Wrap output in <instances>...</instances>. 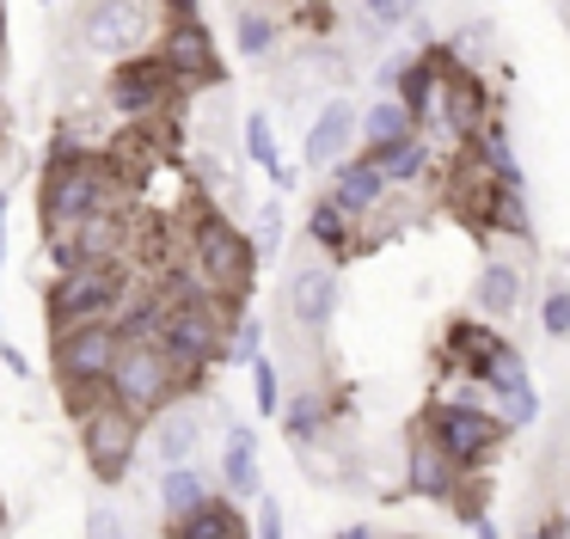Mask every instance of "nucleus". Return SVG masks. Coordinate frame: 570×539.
I'll list each match as a JSON object with an SVG mask.
<instances>
[{"instance_id": "obj_1", "label": "nucleus", "mask_w": 570, "mask_h": 539, "mask_svg": "<svg viewBox=\"0 0 570 539\" xmlns=\"http://www.w3.org/2000/svg\"><path fill=\"white\" fill-rule=\"evenodd\" d=\"M117 208V159L111 154H80L75 141L56 135L50 147V166H43L38 184V220L50 239H68L80 233L87 220L111 215Z\"/></svg>"}, {"instance_id": "obj_2", "label": "nucleus", "mask_w": 570, "mask_h": 539, "mask_svg": "<svg viewBox=\"0 0 570 539\" xmlns=\"http://www.w3.org/2000/svg\"><path fill=\"white\" fill-rule=\"evenodd\" d=\"M185 270L203 282L209 301H234L239 306L252 294V276H258V252H252V239L222 215V208H197V215H190V257H185Z\"/></svg>"}, {"instance_id": "obj_3", "label": "nucleus", "mask_w": 570, "mask_h": 539, "mask_svg": "<svg viewBox=\"0 0 570 539\" xmlns=\"http://www.w3.org/2000/svg\"><path fill=\"white\" fill-rule=\"evenodd\" d=\"M136 294L129 282V264H80L62 270L43 294V318H50V337L56 331H80V325H111L117 306Z\"/></svg>"}, {"instance_id": "obj_4", "label": "nucleus", "mask_w": 570, "mask_h": 539, "mask_svg": "<svg viewBox=\"0 0 570 539\" xmlns=\"http://www.w3.org/2000/svg\"><path fill=\"white\" fill-rule=\"evenodd\" d=\"M417 429L442 448V460L454 465L460 478H472L484 460H497V448L509 441L503 416H497L491 404H472V399H430Z\"/></svg>"}, {"instance_id": "obj_5", "label": "nucleus", "mask_w": 570, "mask_h": 539, "mask_svg": "<svg viewBox=\"0 0 570 539\" xmlns=\"http://www.w3.org/2000/svg\"><path fill=\"white\" fill-rule=\"evenodd\" d=\"M154 43H160V7H148V0H92L80 12V49L111 68L154 56Z\"/></svg>"}, {"instance_id": "obj_6", "label": "nucleus", "mask_w": 570, "mask_h": 539, "mask_svg": "<svg viewBox=\"0 0 570 539\" xmlns=\"http://www.w3.org/2000/svg\"><path fill=\"white\" fill-rule=\"evenodd\" d=\"M154 56L166 61L178 92L185 86H222V74H227L197 7H160V43H154Z\"/></svg>"}, {"instance_id": "obj_7", "label": "nucleus", "mask_w": 570, "mask_h": 539, "mask_svg": "<svg viewBox=\"0 0 570 539\" xmlns=\"http://www.w3.org/2000/svg\"><path fill=\"white\" fill-rule=\"evenodd\" d=\"M227 318L215 301H190V306H166V331H160V355L178 367L185 380H203L227 350Z\"/></svg>"}, {"instance_id": "obj_8", "label": "nucleus", "mask_w": 570, "mask_h": 539, "mask_svg": "<svg viewBox=\"0 0 570 539\" xmlns=\"http://www.w3.org/2000/svg\"><path fill=\"white\" fill-rule=\"evenodd\" d=\"M460 380H472L479 392H491V411L503 416L509 435L528 429V423H540V386H533V374H528V355H521L509 337L497 343L491 355H479Z\"/></svg>"}, {"instance_id": "obj_9", "label": "nucleus", "mask_w": 570, "mask_h": 539, "mask_svg": "<svg viewBox=\"0 0 570 539\" xmlns=\"http://www.w3.org/2000/svg\"><path fill=\"white\" fill-rule=\"evenodd\" d=\"M178 386H185V374H178L160 350H124L117 355V374H111V404H124L136 423H148V416H160L173 399H185Z\"/></svg>"}, {"instance_id": "obj_10", "label": "nucleus", "mask_w": 570, "mask_h": 539, "mask_svg": "<svg viewBox=\"0 0 570 539\" xmlns=\"http://www.w3.org/2000/svg\"><path fill=\"white\" fill-rule=\"evenodd\" d=\"M80 453H87V465H92L99 484H124V472L141 453V423L124 411V404L105 399L99 411L80 416Z\"/></svg>"}, {"instance_id": "obj_11", "label": "nucleus", "mask_w": 570, "mask_h": 539, "mask_svg": "<svg viewBox=\"0 0 570 539\" xmlns=\"http://www.w3.org/2000/svg\"><path fill=\"white\" fill-rule=\"evenodd\" d=\"M178 105V86L166 74L160 56H136V61H117L111 80H105V110L124 122H154L160 110Z\"/></svg>"}, {"instance_id": "obj_12", "label": "nucleus", "mask_w": 570, "mask_h": 539, "mask_svg": "<svg viewBox=\"0 0 570 539\" xmlns=\"http://www.w3.org/2000/svg\"><path fill=\"white\" fill-rule=\"evenodd\" d=\"M337 306H344V282H337L332 264H288L283 276V318L288 331H307V337H325L337 318Z\"/></svg>"}, {"instance_id": "obj_13", "label": "nucleus", "mask_w": 570, "mask_h": 539, "mask_svg": "<svg viewBox=\"0 0 570 539\" xmlns=\"http://www.w3.org/2000/svg\"><path fill=\"white\" fill-rule=\"evenodd\" d=\"M203 435H209V404L203 399H173L160 416L141 423V448L154 453L160 472H173V465H197Z\"/></svg>"}, {"instance_id": "obj_14", "label": "nucleus", "mask_w": 570, "mask_h": 539, "mask_svg": "<svg viewBox=\"0 0 570 539\" xmlns=\"http://www.w3.org/2000/svg\"><path fill=\"white\" fill-rule=\"evenodd\" d=\"M356 129H362V105L350 92H332L320 105V117H313L307 129V147H301V166L307 171H332L350 159V147H356Z\"/></svg>"}, {"instance_id": "obj_15", "label": "nucleus", "mask_w": 570, "mask_h": 539, "mask_svg": "<svg viewBox=\"0 0 570 539\" xmlns=\"http://www.w3.org/2000/svg\"><path fill=\"white\" fill-rule=\"evenodd\" d=\"M264 441H258V429H246V423H227V435H222V497L227 502H258L264 497Z\"/></svg>"}, {"instance_id": "obj_16", "label": "nucleus", "mask_w": 570, "mask_h": 539, "mask_svg": "<svg viewBox=\"0 0 570 539\" xmlns=\"http://www.w3.org/2000/svg\"><path fill=\"white\" fill-rule=\"evenodd\" d=\"M521 301H528V276H521L515 257H484L479 276H472V313L484 325H509L521 313Z\"/></svg>"}, {"instance_id": "obj_17", "label": "nucleus", "mask_w": 570, "mask_h": 539, "mask_svg": "<svg viewBox=\"0 0 570 539\" xmlns=\"http://www.w3.org/2000/svg\"><path fill=\"white\" fill-rule=\"evenodd\" d=\"M405 490L430 502H460V490H466V478L442 460V448L423 429H411V441H405Z\"/></svg>"}, {"instance_id": "obj_18", "label": "nucleus", "mask_w": 570, "mask_h": 539, "mask_svg": "<svg viewBox=\"0 0 570 539\" xmlns=\"http://www.w3.org/2000/svg\"><path fill=\"white\" fill-rule=\"evenodd\" d=\"M325 196H332L350 220H362V215H374V208H381L393 190H386L381 166H374L368 154H350L344 166H332V190H325Z\"/></svg>"}, {"instance_id": "obj_19", "label": "nucleus", "mask_w": 570, "mask_h": 539, "mask_svg": "<svg viewBox=\"0 0 570 539\" xmlns=\"http://www.w3.org/2000/svg\"><path fill=\"white\" fill-rule=\"evenodd\" d=\"M472 159H479L484 184H497V190H509V196H528V171H521V159H515V141H509L503 117H491L472 135Z\"/></svg>"}, {"instance_id": "obj_20", "label": "nucleus", "mask_w": 570, "mask_h": 539, "mask_svg": "<svg viewBox=\"0 0 570 539\" xmlns=\"http://www.w3.org/2000/svg\"><path fill=\"white\" fill-rule=\"evenodd\" d=\"M227 31H234V56L252 61V68H271L276 49H283V19L271 7H234Z\"/></svg>"}, {"instance_id": "obj_21", "label": "nucleus", "mask_w": 570, "mask_h": 539, "mask_svg": "<svg viewBox=\"0 0 570 539\" xmlns=\"http://www.w3.org/2000/svg\"><path fill=\"white\" fill-rule=\"evenodd\" d=\"M209 497H215V490H209L203 460H197V465H173V472L154 478V502H160V521H166V527H178L185 514H197Z\"/></svg>"}, {"instance_id": "obj_22", "label": "nucleus", "mask_w": 570, "mask_h": 539, "mask_svg": "<svg viewBox=\"0 0 570 539\" xmlns=\"http://www.w3.org/2000/svg\"><path fill=\"white\" fill-rule=\"evenodd\" d=\"M332 411H337L332 399H320L313 386H295V399H283V435H288V448H301V453L320 448Z\"/></svg>"}, {"instance_id": "obj_23", "label": "nucleus", "mask_w": 570, "mask_h": 539, "mask_svg": "<svg viewBox=\"0 0 570 539\" xmlns=\"http://www.w3.org/2000/svg\"><path fill=\"white\" fill-rule=\"evenodd\" d=\"M307 239L325 252V264H337V257H350L362 245V220H350L332 196H320V203L307 208Z\"/></svg>"}, {"instance_id": "obj_24", "label": "nucleus", "mask_w": 570, "mask_h": 539, "mask_svg": "<svg viewBox=\"0 0 570 539\" xmlns=\"http://www.w3.org/2000/svg\"><path fill=\"white\" fill-rule=\"evenodd\" d=\"M160 539H252V527L239 521V502H227L222 490H215L197 514H185L178 527H166Z\"/></svg>"}, {"instance_id": "obj_25", "label": "nucleus", "mask_w": 570, "mask_h": 539, "mask_svg": "<svg viewBox=\"0 0 570 539\" xmlns=\"http://www.w3.org/2000/svg\"><path fill=\"white\" fill-rule=\"evenodd\" d=\"M405 135H417L411 129V117H405V105L399 98H368L362 105V129H356V141H362V154H386V147H399Z\"/></svg>"}, {"instance_id": "obj_26", "label": "nucleus", "mask_w": 570, "mask_h": 539, "mask_svg": "<svg viewBox=\"0 0 570 539\" xmlns=\"http://www.w3.org/2000/svg\"><path fill=\"white\" fill-rule=\"evenodd\" d=\"M368 159L381 166L386 190H393V184H417L423 171H430V159H435V141H430V135H405L399 147H386V154H368Z\"/></svg>"}, {"instance_id": "obj_27", "label": "nucleus", "mask_w": 570, "mask_h": 539, "mask_svg": "<svg viewBox=\"0 0 570 539\" xmlns=\"http://www.w3.org/2000/svg\"><path fill=\"white\" fill-rule=\"evenodd\" d=\"M484 208H479V220L491 233H509V239H521L528 245L533 239V220H528V196H509V190H497V184H484Z\"/></svg>"}, {"instance_id": "obj_28", "label": "nucleus", "mask_w": 570, "mask_h": 539, "mask_svg": "<svg viewBox=\"0 0 570 539\" xmlns=\"http://www.w3.org/2000/svg\"><path fill=\"white\" fill-rule=\"evenodd\" d=\"M239 154H246L258 171H276V166H283V147H276L271 110H246V117H239Z\"/></svg>"}, {"instance_id": "obj_29", "label": "nucleus", "mask_w": 570, "mask_h": 539, "mask_svg": "<svg viewBox=\"0 0 570 539\" xmlns=\"http://www.w3.org/2000/svg\"><path fill=\"white\" fill-rule=\"evenodd\" d=\"M258 355H264V318L246 306V313L234 318V331H227V350H222V362H234V367H252Z\"/></svg>"}, {"instance_id": "obj_30", "label": "nucleus", "mask_w": 570, "mask_h": 539, "mask_svg": "<svg viewBox=\"0 0 570 539\" xmlns=\"http://www.w3.org/2000/svg\"><path fill=\"white\" fill-rule=\"evenodd\" d=\"M246 239H252V252H258V264L283 257V203H276V196H264V203H258V227H252Z\"/></svg>"}, {"instance_id": "obj_31", "label": "nucleus", "mask_w": 570, "mask_h": 539, "mask_svg": "<svg viewBox=\"0 0 570 539\" xmlns=\"http://www.w3.org/2000/svg\"><path fill=\"white\" fill-rule=\"evenodd\" d=\"M540 331L552 343L570 337V282H546L540 288Z\"/></svg>"}, {"instance_id": "obj_32", "label": "nucleus", "mask_w": 570, "mask_h": 539, "mask_svg": "<svg viewBox=\"0 0 570 539\" xmlns=\"http://www.w3.org/2000/svg\"><path fill=\"white\" fill-rule=\"evenodd\" d=\"M252 404H258V416H283V374H276L271 355L252 362Z\"/></svg>"}, {"instance_id": "obj_33", "label": "nucleus", "mask_w": 570, "mask_h": 539, "mask_svg": "<svg viewBox=\"0 0 570 539\" xmlns=\"http://www.w3.org/2000/svg\"><path fill=\"white\" fill-rule=\"evenodd\" d=\"M411 19H417L411 0H368V7H362V24H368V31H405Z\"/></svg>"}, {"instance_id": "obj_34", "label": "nucleus", "mask_w": 570, "mask_h": 539, "mask_svg": "<svg viewBox=\"0 0 570 539\" xmlns=\"http://www.w3.org/2000/svg\"><path fill=\"white\" fill-rule=\"evenodd\" d=\"M252 509H258V521H252V539H288V521H283V497H271V490H264V497L252 502Z\"/></svg>"}, {"instance_id": "obj_35", "label": "nucleus", "mask_w": 570, "mask_h": 539, "mask_svg": "<svg viewBox=\"0 0 570 539\" xmlns=\"http://www.w3.org/2000/svg\"><path fill=\"white\" fill-rule=\"evenodd\" d=\"M87 539H129L124 514H117L111 502H92V509H87Z\"/></svg>"}, {"instance_id": "obj_36", "label": "nucleus", "mask_w": 570, "mask_h": 539, "mask_svg": "<svg viewBox=\"0 0 570 539\" xmlns=\"http://www.w3.org/2000/svg\"><path fill=\"white\" fill-rule=\"evenodd\" d=\"M528 539H570V509H552L546 521H533Z\"/></svg>"}, {"instance_id": "obj_37", "label": "nucleus", "mask_w": 570, "mask_h": 539, "mask_svg": "<svg viewBox=\"0 0 570 539\" xmlns=\"http://www.w3.org/2000/svg\"><path fill=\"white\" fill-rule=\"evenodd\" d=\"M0 362H7V374H19V380L31 374V362H26V355H19V350H13V343H7V337H0Z\"/></svg>"}, {"instance_id": "obj_38", "label": "nucleus", "mask_w": 570, "mask_h": 539, "mask_svg": "<svg viewBox=\"0 0 570 539\" xmlns=\"http://www.w3.org/2000/svg\"><path fill=\"white\" fill-rule=\"evenodd\" d=\"M472 539H503V527H497L491 514H479V521H472Z\"/></svg>"}, {"instance_id": "obj_39", "label": "nucleus", "mask_w": 570, "mask_h": 539, "mask_svg": "<svg viewBox=\"0 0 570 539\" xmlns=\"http://www.w3.org/2000/svg\"><path fill=\"white\" fill-rule=\"evenodd\" d=\"M7 208H13V196L0 190V264H7Z\"/></svg>"}, {"instance_id": "obj_40", "label": "nucleus", "mask_w": 570, "mask_h": 539, "mask_svg": "<svg viewBox=\"0 0 570 539\" xmlns=\"http://www.w3.org/2000/svg\"><path fill=\"white\" fill-rule=\"evenodd\" d=\"M337 539H381V533H374L368 521H356V527H344V533H337Z\"/></svg>"}, {"instance_id": "obj_41", "label": "nucleus", "mask_w": 570, "mask_h": 539, "mask_svg": "<svg viewBox=\"0 0 570 539\" xmlns=\"http://www.w3.org/2000/svg\"><path fill=\"white\" fill-rule=\"evenodd\" d=\"M0 539H7V514H0Z\"/></svg>"}]
</instances>
